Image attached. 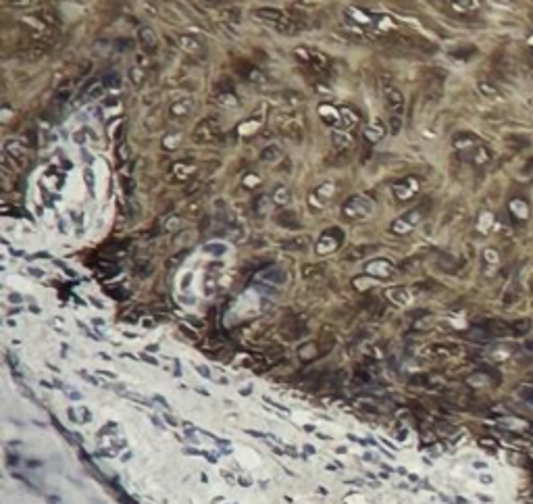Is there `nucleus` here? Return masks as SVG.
<instances>
[{
  "label": "nucleus",
  "instance_id": "nucleus-21",
  "mask_svg": "<svg viewBox=\"0 0 533 504\" xmlns=\"http://www.w3.org/2000/svg\"><path fill=\"white\" fill-rule=\"evenodd\" d=\"M306 244H309V238H294V240L283 242V248H288V250H298V248H304Z\"/></svg>",
  "mask_w": 533,
  "mask_h": 504
},
{
  "label": "nucleus",
  "instance_id": "nucleus-7",
  "mask_svg": "<svg viewBox=\"0 0 533 504\" xmlns=\"http://www.w3.org/2000/svg\"><path fill=\"white\" fill-rule=\"evenodd\" d=\"M342 240H344L342 231H340L338 227H331V229H327V231L323 233L321 238H319V242H317V252H319V254H327V252H331V250H336L338 246L342 244Z\"/></svg>",
  "mask_w": 533,
  "mask_h": 504
},
{
  "label": "nucleus",
  "instance_id": "nucleus-17",
  "mask_svg": "<svg viewBox=\"0 0 533 504\" xmlns=\"http://www.w3.org/2000/svg\"><path fill=\"white\" fill-rule=\"evenodd\" d=\"M189 111H192V100H185V102L179 100V102L171 104V109H169L171 117H187Z\"/></svg>",
  "mask_w": 533,
  "mask_h": 504
},
{
  "label": "nucleus",
  "instance_id": "nucleus-14",
  "mask_svg": "<svg viewBox=\"0 0 533 504\" xmlns=\"http://www.w3.org/2000/svg\"><path fill=\"white\" fill-rule=\"evenodd\" d=\"M277 223L281 227H288V229H296L298 227V217H296L294 210H281L277 215Z\"/></svg>",
  "mask_w": 533,
  "mask_h": 504
},
{
  "label": "nucleus",
  "instance_id": "nucleus-5",
  "mask_svg": "<svg viewBox=\"0 0 533 504\" xmlns=\"http://www.w3.org/2000/svg\"><path fill=\"white\" fill-rule=\"evenodd\" d=\"M373 210L371 200H366L364 196H354L344 204V217L348 219H364Z\"/></svg>",
  "mask_w": 533,
  "mask_h": 504
},
{
  "label": "nucleus",
  "instance_id": "nucleus-29",
  "mask_svg": "<svg viewBox=\"0 0 533 504\" xmlns=\"http://www.w3.org/2000/svg\"><path fill=\"white\" fill-rule=\"evenodd\" d=\"M123 187H125V194L132 196V192L136 190V183H132V179H129V177H123Z\"/></svg>",
  "mask_w": 533,
  "mask_h": 504
},
{
  "label": "nucleus",
  "instance_id": "nucleus-35",
  "mask_svg": "<svg viewBox=\"0 0 533 504\" xmlns=\"http://www.w3.org/2000/svg\"><path fill=\"white\" fill-rule=\"evenodd\" d=\"M155 402H159V404H163V406H165V408H167V411H169V402H167V400H165V398H161V396H155Z\"/></svg>",
  "mask_w": 533,
  "mask_h": 504
},
{
  "label": "nucleus",
  "instance_id": "nucleus-34",
  "mask_svg": "<svg viewBox=\"0 0 533 504\" xmlns=\"http://www.w3.org/2000/svg\"><path fill=\"white\" fill-rule=\"evenodd\" d=\"M79 375H81V377H86L90 383H98V379H96V377H92V375H90V373H86V371H79Z\"/></svg>",
  "mask_w": 533,
  "mask_h": 504
},
{
  "label": "nucleus",
  "instance_id": "nucleus-30",
  "mask_svg": "<svg viewBox=\"0 0 533 504\" xmlns=\"http://www.w3.org/2000/svg\"><path fill=\"white\" fill-rule=\"evenodd\" d=\"M196 371H198L200 375H202V377H206V379H215V377L210 375V371H208L204 365H196Z\"/></svg>",
  "mask_w": 533,
  "mask_h": 504
},
{
  "label": "nucleus",
  "instance_id": "nucleus-9",
  "mask_svg": "<svg viewBox=\"0 0 533 504\" xmlns=\"http://www.w3.org/2000/svg\"><path fill=\"white\" fill-rule=\"evenodd\" d=\"M417 187H419V181L414 179V177H406L402 183H396L394 185V192L396 196L400 198V200H408V198H412L414 194H417Z\"/></svg>",
  "mask_w": 533,
  "mask_h": 504
},
{
  "label": "nucleus",
  "instance_id": "nucleus-25",
  "mask_svg": "<svg viewBox=\"0 0 533 504\" xmlns=\"http://www.w3.org/2000/svg\"><path fill=\"white\" fill-rule=\"evenodd\" d=\"M519 396L523 398L525 402H531V404H533V388H521Z\"/></svg>",
  "mask_w": 533,
  "mask_h": 504
},
{
  "label": "nucleus",
  "instance_id": "nucleus-36",
  "mask_svg": "<svg viewBox=\"0 0 533 504\" xmlns=\"http://www.w3.org/2000/svg\"><path fill=\"white\" fill-rule=\"evenodd\" d=\"M525 350H527V352H533V339H527V342H525Z\"/></svg>",
  "mask_w": 533,
  "mask_h": 504
},
{
  "label": "nucleus",
  "instance_id": "nucleus-4",
  "mask_svg": "<svg viewBox=\"0 0 533 504\" xmlns=\"http://www.w3.org/2000/svg\"><path fill=\"white\" fill-rule=\"evenodd\" d=\"M309 332V327H306L304 319L300 317H288L281 321V327H279V334L288 339V342H294V339H300L302 336H306Z\"/></svg>",
  "mask_w": 533,
  "mask_h": 504
},
{
  "label": "nucleus",
  "instance_id": "nucleus-20",
  "mask_svg": "<svg viewBox=\"0 0 533 504\" xmlns=\"http://www.w3.org/2000/svg\"><path fill=\"white\" fill-rule=\"evenodd\" d=\"M263 279L275 281V284H283V281H286V273H283V271H279V269H269V271H265Z\"/></svg>",
  "mask_w": 533,
  "mask_h": 504
},
{
  "label": "nucleus",
  "instance_id": "nucleus-1",
  "mask_svg": "<svg viewBox=\"0 0 533 504\" xmlns=\"http://www.w3.org/2000/svg\"><path fill=\"white\" fill-rule=\"evenodd\" d=\"M383 96H385V104L389 111V127H392L394 134H398L402 125V113H404V96L392 84L383 86Z\"/></svg>",
  "mask_w": 533,
  "mask_h": 504
},
{
  "label": "nucleus",
  "instance_id": "nucleus-6",
  "mask_svg": "<svg viewBox=\"0 0 533 504\" xmlns=\"http://www.w3.org/2000/svg\"><path fill=\"white\" fill-rule=\"evenodd\" d=\"M4 155L15 163V167H25L27 163V146L23 144V140H8L4 146Z\"/></svg>",
  "mask_w": 533,
  "mask_h": 504
},
{
  "label": "nucleus",
  "instance_id": "nucleus-27",
  "mask_svg": "<svg viewBox=\"0 0 533 504\" xmlns=\"http://www.w3.org/2000/svg\"><path fill=\"white\" fill-rule=\"evenodd\" d=\"M136 273L140 275V277H146V275H150L152 273V265H138V269H136Z\"/></svg>",
  "mask_w": 533,
  "mask_h": 504
},
{
  "label": "nucleus",
  "instance_id": "nucleus-10",
  "mask_svg": "<svg viewBox=\"0 0 533 504\" xmlns=\"http://www.w3.org/2000/svg\"><path fill=\"white\" fill-rule=\"evenodd\" d=\"M340 119H342V127H344V130H354V127L360 123V113L356 109L342 107L340 109Z\"/></svg>",
  "mask_w": 533,
  "mask_h": 504
},
{
  "label": "nucleus",
  "instance_id": "nucleus-11",
  "mask_svg": "<svg viewBox=\"0 0 533 504\" xmlns=\"http://www.w3.org/2000/svg\"><path fill=\"white\" fill-rule=\"evenodd\" d=\"M286 15L288 13H283V10H279V8H260V10H256V13H254L256 19L265 21V23H271V25H277V23H281L283 19H286Z\"/></svg>",
  "mask_w": 533,
  "mask_h": 504
},
{
  "label": "nucleus",
  "instance_id": "nucleus-13",
  "mask_svg": "<svg viewBox=\"0 0 533 504\" xmlns=\"http://www.w3.org/2000/svg\"><path fill=\"white\" fill-rule=\"evenodd\" d=\"M104 90V81L102 79H90L88 84L81 88V98H96L100 96Z\"/></svg>",
  "mask_w": 533,
  "mask_h": 504
},
{
  "label": "nucleus",
  "instance_id": "nucleus-23",
  "mask_svg": "<svg viewBox=\"0 0 533 504\" xmlns=\"http://www.w3.org/2000/svg\"><path fill=\"white\" fill-rule=\"evenodd\" d=\"M321 271H323L321 267H315V265H306V267L302 269V275H304L306 279H311L313 275H319V273H321Z\"/></svg>",
  "mask_w": 533,
  "mask_h": 504
},
{
  "label": "nucleus",
  "instance_id": "nucleus-12",
  "mask_svg": "<svg viewBox=\"0 0 533 504\" xmlns=\"http://www.w3.org/2000/svg\"><path fill=\"white\" fill-rule=\"evenodd\" d=\"M138 42L146 52H157V36L155 31L148 27H140L138 29Z\"/></svg>",
  "mask_w": 533,
  "mask_h": 504
},
{
  "label": "nucleus",
  "instance_id": "nucleus-3",
  "mask_svg": "<svg viewBox=\"0 0 533 504\" xmlns=\"http://www.w3.org/2000/svg\"><path fill=\"white\" fill-rule=\"evenodd\" d=\"M219 138H221V125L215 119H202L192 132V140L196 144H210L217 142Z\"/></svg>",
  "mask_w": 533,
  "mask_h": 504
},
{
  "label": "nucleus",
  "instance_id": "nucleus-15",
  "mask_svg": "<svg viewBox=\"0 0 533 504\" xmlns=\"http://www.w3.org/2000/svg\"><path fill=\"white\" fill-rule=\"evenodd\" d=\"M427 354H435V356H452L458 352V346H450V344H435V346H429L425 350Z\"/></svg>",
  "mask_w": 533,
  "mask_h": 504
},
{
  "label": "nucleus",
  "instance_id": "nucleus-19",
  "mask_svg": "<svg viewBox=\"0 0 533 504\" xmlns=\"http://www.w3.org/2000/svg\"><path fill=\"white\" fill-rule=\"evenodd\" d=\"M513 325V334L515 336H525L527 332H529V327H531V321H527V319H519V321H515V323H511Z\"/></svg>",
  "mask_w": 533,
  "mask_h": 504
},
{
  "label": "nucleus",
  "instance_id": "nucleus-24",
  "mask_svg": "<svg viewBox=\"0 0 533 504\" xmlns=\"http://www.w3.org/2000/svg\"><path fill=\"white\" fill-rule=\"evenodd\" d=\"M123 288H106V292H109V294L113 296V298H117V300H123V298H127V292H121Z\"/></svg>",
  "mask_w": 533,
  "mask_h": 504
},
{
  "label": "nucleus",
  "instance_id": "nucleus-31",
  "mask_svg": "<svg viewBox=\"0 0 533 504\" xmlns=\"http://www.w3.org/2000/svg\"><path fill=\"white\" fill-rule=\"evenodd\" d=\"M79 417H81V421H86V423L92 419V415H90V411H88L86 406H79Z\"/></svg>",
  "mask_w": 533,
  "mask_h": 504
},
{
  "label": "nucleus",
  "instance_id": "nucleus-2",
  "mask_svg": "<svg viewBox=\"0 0 533 504\" xmlns=\"http://www.w3.org/2000/svg\"><path fill=\"white\" fill-rule=\"evenodd\" d=\"M296 56L302 61V67L309 71L313 77H327L329 75V58L323 54V52H317V50H296Z\"/></svg>",
  "mask_w": 533,
  "mask_h": 504
},
{
  "label": "nucleus",
  "instance_id": "nucleus-22",
  "mask_svg": "<svg viewBox=\"0 0 533 504\" xmlns=\"http://www.w3.org/2000/svg\"><path fill=\"white\" fill-rule=\"evenodd\" d=\"M117 161H119V165H125V163L129 161V146L125 142H121L119 146H117Z\"/></svg>",
  "mask_w": 533,
  "mask_h": 504
},
{
  "label": "nucleus",
  "instance_id": "nucleus-33",
  "mask_svg": "<svg viewBox=\"0 0 533 504\" xmlns=\"http://www.w3.org/2000/svg\"><path fill=\"white\" fill-rule=\"evenodd\" d=\"M98 377H104V379H109V381H113V379H117L113 373H109V371H98Z\"/></svg>",
  "mask_w": 533,
  "mask_h": 504
},
{
  "label": "nucleus",
  "instance_id": "nucleus-28",
  "mask_svg": "<svg viewBox=\"0 0 533 504\" xmlns=\"http://www.w3.org/2000/svg\"><path fill=\"white\" fill-rule=\"evenodd\" d=\"M8 4H13V6H19V8H23V6H31L33 4V0H6Z\"/></svg>",
  "mask_w": 533,
  "mask_h": 504
},
{
  "label": "nucleus",
  "instance_id": "nucleus-26",
  "mask_svg": "<svg viewBox=\"0 0 533 504\" xmlns=\"http://www.w3.org/2000/svg\"><path fill=\"white\" fill-rule=\"evenodd\" d=\"M102 81H104V86H119V73H111V75H106Z\"/></svg>",
  "mask_w": 533,
  "mask_h": 504
},
{
  "label": "nucleus",
  "instance_id": "nucleus-32",
  "mask_svg": "<svg viewBox=\"0 0 533 504\" xmlns=\"http://www.w3.org/2000/svg\"><path fill=\"white\" fill-rule=\"evenodd\" d=\"M277 202H288V190H277Z\"/></svg>",
  "mask_w": 533,
  "mask_h": 504
},
{
  "label": "nucleus",
  "instance_id": "nucleus-18",
  "mask_svg": "<svg viewBox=\"0 0 533 504\" xmlns=\"http://www.w3.org/2000/svg\"><path fill=\"white\" fill-rule=\"evenodd\" d=\"M279 157H281V150H279L277 146H267L263 152H260V159L267 161V163H273V161H277Z\"/></svg>",
  "mask_w": 533,
  "mask_h": 504
},
{
  "label": "nucleus",
  "instance_id": "nucleus-16",
  "mask_svg": "<svg viewBox=\"0 0 533 504\" xmlns=\"http://www.w3.org/2000/svg\"><path fill=\"white\" fill-rule=\"evenodd\" d=\"M366 271L373 273V275H389L392 273V265L387 261H373L366 265Z\"/></svg>",
  "mask_w": 533,
  "mask_h": 504
},
{
  "label": "nucleus",
  "instance_id": "nucleus-8",
  "mask_svg": "<svg viewBox=\"0 0 533 504\" xmlns=\"http://www.w3.org/2000/svg\"><path fill=\"white\" fill-rule=\"evenodd\" d=\"M331 142H334V146H336V150L340 152V155H346V152L352 148L354 140L346 130H336L334 134H331Z\"/></svg>",
  "mask_w": 533,
  "mask_h": 504
}]
</instances>
